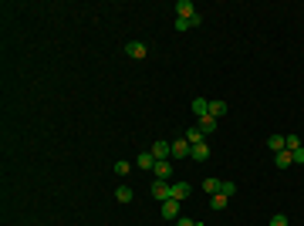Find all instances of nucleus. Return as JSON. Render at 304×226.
<instances>
[{
	"label": "nucleus",
	"mask_w": 304,
	"mask_h": 226,
	"mask_svg": "<svg viewBox=\"0 0 304 226\" xmlns=\"http://www.w3.org/2000/svg\"><path fill=\"white\" fill-rule=\"evenodd\" d=\"M149 152L155 155V162H166V159H172V142H166V138H159V142H152Z\"/></svg>",
	"instance_id": "f257e3e1"
},
{
	"label": "nucleus",
	"mask_w": 304,
	"mask_h": 226,
	"mask_svg": "<svg viewBox=\"0 0 304 226\" xmlns=\"http://www.w3.org/2000/svg\"><path fill=\"white\" fill-rule=\"evenodd\" d=\"M149 189H152V196H155V199H162V203L172 196V182H162V179H152Z\"/></svg>",
	"instance_id": "f03ea898"
},
{
	"label": "nucleus",
	"mask_w": 304,
	"mask_h": 226,
	"mask_svg": "<svg viewBox=\"0 0 304 226\" xmlns=\"http://www.w3.org/2000/svg\"><path fill=\"white\" fill-rule=\"evenodd\" d=\"M179 216H183V213H179V199H166V203H162V220H166V223H176Z\"/></svg>",
	"instance_id": "7ed1b4c3"
},
{
	"label": "nucleus",
	"mask_w": 304,
	"mask_h": 226,
	"mask_svg": "<svg viewBox=\"0 0 304 226\" xmlns=\"http://www.w3.org/2000/svg\"><path fill=\"white\" fill-rule=\"evenodd\" d=\"M125 54H129V57H135V61H142V57L149 54V47H146L142 41H129V44H125Z\"/></svg>",
	"instance_id": "20e7f679"
},
{
	"label": "nucleus",
	"mask_w": 304,
	"mask_h": 226,
	"mask_svg": "<svg viewBox=\"0 0 304 226\" xmlns=\"http://www.w3.org/2000/svg\"><path fill=\"white\" fill-rule=\"evenodd\" d=\"M193 14H200V10L193 7V0H179V3H176V17L179 20H190Z\"/></svg>",
	"instance_id": "39448f33"
},
{
	"label": "nucleus",
	"mask_w": 304,
	"mask_h": 226,
	"mask_svg": "<svg viewBox=\"0 0 304 226\" xmlns=\"http://www.w3.org/2000/svg\"><path fill=\"white\" fill-rule=\"evenodd\" d=\"M135 166H139V169H142V172H152V169H155V155H152L149 149H146V152H139V159H135Z\"/></svg>",
	"instance_id": "423d86ee"
},
{
	"label": "nucleus",
	"mask_w": 304,
	"mask_h": 226,
	"mask_svg": "<svg viewBox=\"0 0 304 226\" xmlns=\"http://www.w3.org/2000/svg\"><path fill=\"white\" fill-rule=\"evenodd\" d=\"M190 142H186V138H176V142H172V159H190Z\"/></svg>",
	"instance_id": "0eeeda50"
},
{
	"label": "nucleus",
	"mask_w": 304,
	"mask_h": 226,
	"mask_svg": "<svg viewBox=\"0 0 304 226\" xmlns=\"http://www.w3.org/2000/svg\"><path fill=\"white\" fill-rule=\"evenodd\" d=\"M190 159H193V162H206V159H209V145H206V142L193 145V149H190Z\"/></svg>",
	"instance_id": "6e6552de"
},
{
	"label": "nucleus",
	"mask_w": 304,
	"mask_h": 226,
	"mask_svg": "<svg viewBox=\"0 0 304 226\" xmlns=\"http://www.w3.org/2000/svg\"><path fill=\"white\" fill-rule=\"evenodd\" d=\"M196 129H200L203 135H213V132H216V118H209V115L196 118Z\"/></svg>",
	"instance_id": "1a4fd4ad"
},
{
	"label": "nucleus",
	"mask_w": 304,
	"mask_h": 226,
	"mask_svg": "<svg viewBox=\"0 0 304 226\" xmlns=\"http://www.w3.org/2000/svg\"><path fill=\"white\" fill-rule=\"evenodd\" d=\"M152 176H155V179H162V182H169V176H172V166H169V159H166V162H155V169H152Z\"/></svg>",
	"instance_id": "9d476101"
},
{
	"label": "nucleus",
	"mask_w": 304,
	"mask_h": 226,
	"mask_svg": "<svg viewBox=\"0 0 304 226\" xmlns=\"http://www.w3.org/2000/svg\"><path fill=\"white\" fill-rule=\"evenodd\" d=\"M190 192H193L190 182H172V196H169V199H179V203H183V199H186Z\"/></svg>",
	"instance_id": "9b49d317"
},
{
	"label": "nucleus",
	"mask_w": 304,
	"mask_h": 226,
	"mask_svg": "<svg viewBox=\"0 0 304 226\" xmlns=\"http://www.w3.org/2000/svg\"><path fill=\"white\" fill-rule=\"evenodd\" d=\"M220 189H223V179H216V176H209V179H203V192H206V196H216Z\"/></svg>",
	"instance_id": "f8f14e48"
},
{
	"label": "nucleus",
	"mask_w": 304,
	"mask_h": 226,
	"mask_svg": "<svg viewBox=\"0 0 304 226\" xmlns=\"http://www.w3.org/2000/svg\"><path fill=\"white\" fill-rule=\"evenodd\" d=\"M274 162H277V169H291V166H294V159H291V152H287V149L274 152Z\"/></svg>",
	"instance_id": "ddd939ff"
},
{
	"label": "nucleus",
	"mask_w": 304,
	"mask_h": 226,
	"mask_svg": "<svg viewBox=\"0 0 304 226\" xmlns=\"http://www.w3.org/2000/svg\"><path fill=\"white\" fill-rule=\"evenodd\" d=\"M223 115H227V101L213 98V101H209V118H223Z\"/></svg>",
	"instance_id": "4468645a"
},
{
	"label": "nucleus",
	"mask_w": 304,
	"mask_h": 226,
	"mask_svg": "<svg viewBox=\"0 0 304 226\" xmlns=\"http://www.w3.org/2000/svg\"><path fill=\"white\" fill-rule=\"evenodd\" d=\"M227 203H230V196H223V192H216V196H209V209H213V213H220V209H227Z\"/></svg>",
	"instance_id": "2eb2a0df"
},
{
	"label": "nucleus",
	"mask_w": 304,
	"mask_h": 226,
	"mask_svg": "<svg viewBox=\"0 0 304 226\" xmlns=\"http://www.w3.org/2000/svg\"><path fill=\"white\" fill-rule=\"evenodd\" d=\"M193 115H196V118L209 115V101H206V98H193Z\"/></svg>",
	"instance_id": "dca6fc26"
},
{
	"label": "nucleus",
	"mask_w": 304,
	"mask_h": 226,
	"mask_svg": "<svg viewBox=\"0 0 304 226\" xmlns=\"http://www.w3.org/2000/svg\"><path fill=\"white\" fill-rule=\"evenodd\" d=\"M183 138H186V142H190V145H200V142H206V135L200 132V129H196V125H193V129H186V135H183Z\"/></svg>",
	"instance_id": "f3484780"
},
{
	"label": "nucleus",
	"mask_w": 304,
	"mask_h": 226,
	"mask_svg": "<svg viewBox=\"0 0 304 226\" xmlns=\"http://www.w3.org/2000/svg\"><path fill=\"white\" fill-rule=\"evenodd\" d=\"M267 149H270V152H281V149H287L284 135H270V138H267Z\"/></svg>",
	"instance_id": "a211bd4d"
},
{
	"label": "nucleus",
	"mask_w": 304,
	"mask_h": 226,
	"mask_svg": "<svg viewBox=\"0 0 304 226\" xmlns=\"http://www.w3.org/2000/svg\"><path fill=\"white\" fill-rule=\"evenodd\" d=\"M115 199H118V203H132V189L118 186V189H115Z\"/></svg>",
	"instance_id": "6ab92c4d"
},
{
	"label": "nucleus",
	"mask_w": 304,
	"mask_h": 226,
	"mask_svg": "<svg viewBox=\"0 0 304 226\" xmlns=\"http://www.w3.org/2000/svg\"><path fill=\"white\" fill-rule=\"evenodd\" d=\"M129 172H132V162H125V159L115 162V176H129Z\"/></svg>",
	"instance_id": "aec40b11"
},
{
	"label": "nucleus",
	"mask_w": 304,
	"mask_h": 226,
	"mask_svg": "<svg viewBox=\"0 0 304 226\" xmlns=\"http://www.w3.org/2000/svg\"><path fill=\"white\" fill-rule=\"evenodd\" d=\"M284 142H287V152L301 149V138H298V135H284Z\"/></svg>",
	"instance_id": "412c9836"
},
{
	"label": "nucleus",
	"mask_w": 304,
	"mask_h": 226,
	"mask_svg": "<svg viewBox=\"0 0 304 226\" xmlns=\"http://www.w3.org/2000/svg\"><path fill=\"white\" fill-rule=\"evenodd\" d=\"M291 159H294V166H304V145H301V149H294V152H291Z\"/></svg>",
	"instance_id": "4be33fe9"
},
{
	"label": "nucleus",
	"mask_w": 304,
	"mask_h": 226,
	"mask_svg": "<svg viewBox=\"0 0 304 226\" xmlns=\"http://www.w3.org/2000/svg\"><path fill=\"white\" fill-rule=\"evenodd\" d=\"M220 192H223V196H233V192H237V182H230V179H227V182H223V189H220Z\"/></svg>",
	"instance_id": "5701e85b"
},
{
	"label": "nucleus",
	"mask_w": 304,
	"mask_h": 226,
	"mask_svg": "<svg viewBox=\"0 0 304 226\" xmlns=\"http://www.w3.org/2000/svg\"><path fill=\"white\" fill-rule=\"evenodd\" d=\"M270 226H291V223H287V216H284V213H277V216L270 220Z\"/></svg>",
	"instance_id": "b1692460"
},
{
	"label": "nucleus",
	"mask_w": 304,
	"mask_h": 226,
	"mask_svg": "<svg viewBox=\"0 0 304 226\" xmlns=\"http://www.w3.org/2000/svg\"><path fill=\"white\" fill-rule=\"evenodd\" d=\"M176 226H203V223H196V220H190V216H179V220H176Z\"/></svg>",
	"instance_id": "393cba45"
},
{
	"label": "nucleus",
	"mask_w": 304,
	"mask_h": 226,
	"mask_svg": "<svg viewBox=\"0 0 304 226\" xmlns=\"http://www.w3.org/2000/svg\"><path fill=\"white\" fill-rule=\"evenodd\" d=\"M176 31H193V24H190V20H179V17H176Z\"/></svg>",
	"instance_id": "a878e982"
}]
</instances>
